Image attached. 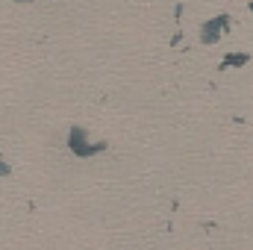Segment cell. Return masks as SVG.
<instances>
[{
	"instance_id": "7a4b0ae2",
	"label": "cell",
	"mask_w": 253,
	"mask_h": 250,
	"mask_svg": "<svg viewBox=\"0 0 253 250\" xmlns=\"http://www.w3.org/2000/svg\"><path fill=\"white\" fill-rule=\"evenodd\" d=\"M6 174H9V165H6V162L0 159V177H6Z\"/></svg>"
},
{
	"instance_id": "3957f363",
	"label": "cell",
	"mask_w": 253,
	"mask_h": 250,
	"mask_svg": "<svg viewBox=\"0 0 253 250\" xmlns=\"http://www.w3.org/2000/svg\"><path fill=\"white\" fill-rule=\"evenodd\" d=\"M15 3H33V0H15Z\"/></svg>"
},
{
	"instance_id": "6da1fadb",
	"label": "cell",
	"mask_w": 253,
	"mask_h": 250,
	"mask_svg": "<svg viewBox=\"0 0 253 250\" xmlns=\"http://www.w3.org/2000/svg\"><path fill=\"white\" fill-rule=\"evenodd\" d=\"M68 150H71L74 156H91V153H100V150H106V141H97V144H91L85 129H80V126H71V132H68Z\"/></svg>"
}]
</instances>
